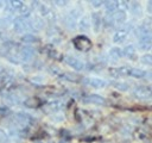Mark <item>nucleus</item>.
<instances>
[{"instance_id":"aec40b11","label":"nucleus","mask_w":152,"mask_h":143,"mask_svg":"<svg viewBox=\"0 0 152 143\" xmlns=\"http://www.w3.org/2000/svg\"><path fill=\"white\" fill-rule=\"evenodd\" d=\"M109 56L112 57V58H114V60H119L121 56H122V54H121V49L120 48H118V46H113L110 50H109Z\"/></svg>"},{"instance_id":"a878e982","label":"nucleus","mask_w":152,"mask_h":143,"mask_svg":"<svg viewBox=\"0 0 152 143\" xmlns=\"http://www.w3.org/2000/svg\"><path fill=\"white\" fill-rule=\"evenodd\" d=\"M64 24H65L70 30H74V29H75V26H76V21H75L74 19H71L69 15H66V17H65V19H64Z\"/></svg>"},{"instance_id":"c756f323","label":"nucleus","mask_w":152,"mask_h":143,"mask_svg":"<svg viewBox=\"0 0 152 143\" xmlns=\"http://www.w3.org/2000/svg\"><path fill=\"white\" fill-rule=\"evenodd\" d=\"M64 77L66 80H70V81H76L77 80V76L75 74H72V73H65L64 74Z\"/></svg>"},{"instance_id":"6e6552de","label":"nucleus","mask_w":152,"mask_h":143,"mask_svg":"<svg viewBox=\"0 0 152 143\" xmlns=\"http://www.w3.org/2000/svg\"><path fill=\"white\" fill-rule=\"evenodd\" d=\"M93 23V26H94V31L95 32H99L102 27V24H103V19H102V15L99 13V12H94L91 14V21Z\"/></svg>"},{"instance_id":"f8f14e48","label":"nucleus","mask_w":152,"mask_h":143,"mask_svg":"<svg viewBox=\"0 0 152 143\" xmlns=\"http://www.w3.org/2000/svg\"><path fill=\"white\" fill-rule=\"evenodd\" d=\"M147 75H150V74L146 70H141L139 68H131L129 67L128 76H132V77H135V79H142V77H146Z\"/></svg>"},{"instance_id":"0eeeda50","label":"nucleus","mask_w":152,"mask_h":143,"mask_svg":"<svg viewBox=\"0 0 152 143\" xmlns=\"http://www.w3.org/2000/svg\"><path fill=\"white\" fill-rule=\"evenodd\" d=\"M83 82L94 88H103L107 86V81L99 77H87V79H83Z\"/></svg>"},{"instance_id":"f3484780","label":"nucleus","mask_w":152,"mask_h":143,"mask_svg":"<svg viewBox=\"0 0 152 143\" xmlns=\"http://www.w3.org/2000/svg\"><path fill=\"white\" fill-rule=\"evenodd\" d=\"M90 24H91L90 23V19L87 15H83L78 20V29L82 30V31H88L90 29Z\"/></svg>"},{"instance_id":"393cba45","label":"nucleus","mask_w":152,"mask_h":143,"mask_svg":"<svg viewBox=\"0 0 152 143\" xmlns=\"http://www.w3.org/2000/svg\"><path fill=\"white\" fill-rule=\"evenodd\" d=\"M116 7H118V11H122L125 12L126 10H128V4L124 0H118L116 1Z\"/></svg>"},{"instance_id":"4be33fe9","label":"nucleus","mask_w":152,"mask_h":143,"mask_svg":"<svg viewBox=\"0 0 152 143\" xmlns=\"http://www.w3.org/2000/svg\"><path fill=\"white\" fill-rule=\"evenodd\" d=\"M113 87H115L116 89H119V91H121V92H126V91H128V88H129L128 83L122 82V81H115V82H113Z\"/></svg>"},{"instance_id":"a211bd4d","label":"nucleus","mask_w":152,"mask_h":143,"mask_svg":"<svg viewBox=\"0 0 152 143\" xmlns=\"http://www.w3.org/2000/svg\"><path fill=\"white\" fill-rule=\"evenodd\" d=\"M103 6H104V11L107 14H114L118 11L116 1H106L103 2Z\"/></svg>"},{"instance_id":"7c9ffc66","label":"nucleus","mask_w":152,"mask_h":143,"mask_svg":"<svg viewBox=\"0 0 152 143\" xmlns=\"http://www.w3.org/2000/svg\"><path fill=\"white\" fill-rule=\"evenodd\" d=\"M90 5H91L93 7H95V8H97V7L103 6V1H99V0H91V1H90Z\"/></svg>"},{"instance_id":"6ab92c4d","label":"nucleus","mask_w":152,"mask_h":143,"mask_svg":"<svg viewBox=\"0 0 152 143\" xmlns=\"http://www.w3.org/2000/svg\"><path fill=\"white\" fill-rule=\"evenodd\" d=\"M121 54L122 56L125 57H128V58H133L134 54H135V49L132 44H127L126 46H124V49H121Z\"/></svg>"},{"instance_id":"2f4dec72","label":"nucleus","mask_w":152,"mask_h":143,"mask_svg":"<svg viewBox=\"0 0 152 143\" xmlns=\"http://www.w3.org/2000/svg\"><path fill=\"white\" fill-rule=\"evenodd\" d=\"M6 141H7V133L4 130L0 129V143L1 142H6Z\"/></svg>"},{"instance_id":"423d86ee","label":"nucleus","mask_w":152,"mask_h":143,"mask_svg":"<svg viewBox=\"0 0 152 143\" xmlns=\"http://www.w3.org/2000/svg\"><path fill=\"white\" fill-rule=\"evenodd\" d=\"M14 119L20 125H28V124H31L33 122L32 116H30L26 112H18V113H15L14 114Z\"/></svg>"},{"instance_id":"c85d7f7f","label":"nucleus","mask_w":152,"mask_h":143,"mask_svg":"<svg viewBox=\"0 0 152 143\" xmlns=\"http://www.w3.org/2000/svg\"><path fill=\"white\" fill-rule=\"evenodd\" d=\"M6 102H7V104H11V105L17 104V102H18V98H17L15 95H13V94H10V95L6 97Z\"/></svg>"},{"instance_id":"4468645a","label":"nucleus","mask_w":152,"mask_h":143,"mask_svg":"<svg viewBox=\"0 0 152 143\" xmlns=\"http://www.w3.org/2000/svg\"><path fill=\"white\" fill-rule=\"evenodd\" d=\"M135 94L140 98V99H147L150 98V88L148 87H145V86H139L135 88Z\"/></svg>"},{"instance_id":"bb28decb","label":"nucleus","mask_w":152,"mask_h":143,"mask_svg":"<svg viewBox=\"0 0 152 143\" xmlns=\"http://www.w3.org/2000/svg\"><path fill=\"white\" fill-rule=\"evenodd\" d=\"M31 82L34 83V85H42V83L45 82V77L42 76V75H36V76L31 77Z\"/></svg>"},{"instance_id":"20e7f679","label":"nucleus","mask_w":152,"mask_h":143,"mask_svg":"<svg viewBox=\"0 0 152 143\" xmlns=\"http://www.w3.org/2000/svg\"><path fill=\"white\" fill-rule=\"evenodd\" d=\"M64 61H65V63H66L69 67H71V68H74V69H76V70H78V72L84 69V63H83L80 58H77V57H75V56H65Z\"/></svg>"},{"instance_id":"7ed1b4c3","label":"nucleus","mask_w":152,"mask_h":143,"mask_svg":"<svg viewBox=\"0 0 152 143\" xmlns=\"http://www.w3.org/2000/svg\"><path fill=\"white\" fill-rule=\"evenodd\" d=\"M12 27L15 32L20 33L28 29V19H24L21 17H17L12 20Z\"/></svg>"},{"instance_id":"72a5a7b5","label":"nucleus","mask_w":152,"mask_h":143,"mask_svg":"<svg viewBox=\"0 0 152 143\" xmlns=\"http://www.w3.org/2000/svg\"><path fill=\"white\" fill-rule=\"evenodd\" d=\"M52 119H53V120H57V122H61V120H63V119H64V117H63V116H61V117L55 116V117H52Z\"/></svg>"},{"instance_id":"ddd939ff","label":"nucleus","mask_w":152,"mask_h":143,"mask_svg":"<svg viewBox=\"0 0 152 143\" xmlns=\"http://www.w3.org/2000/svg\"><path fill=\"white\" fill-rule=\"evenodd\" d=\"M128 8H129V11H131V13H132L133 15L139 17V15L142 13V6H141V4H140L139 1H133V2H131V4L128 5Z\"/></svg>"},{"instance_id":"473e14b6","label":"nucleus","mask_w":152,"mask_h":143,"mask_svg":"<svg viewBox=\"0 0 152 143\" xmlns=\"http://www.w3.org/2000/svg\"><path fill=\"white\" fill-rule=\"evenodd\" d=\"M53 4L56 5V6H66L68 5V1L66 0H57V1H53Z\"/></svg>"},{"instance_id":"2eb2a0df","label":"nucleus","mask_w":152,"mask_h":143,"mask_svg":"<svg viewBox=\"0 0 152 143\" xmlns=\"http://www.w3.org/2000/svg\"><path fill=\"white\" fill-rule=\"evenodd\" d=\"M63 106L64 105H63V102L61 100H52V101L48 102L46 108L49 111H52V112H58V111H61L63 108Z\"/></svg>"},{"instance_id":"dca6fc26","label":"nucleus","mask_w":152,"mask_h":143,"mask_svg":"<svg viewBox=\"0 0 152 143\" xmlns=\"http://www.w3.org/2000/svg\"><path fill=\"white\" fill-rule=\"evenodd\" d=\"M113 19V23H115V24H124L125 21H126V12H122V11H116L114 14H113V17H112Z\"/></svg>"},{"instance_id":"39448f33","label":"nucleus","mask_w":152,"mask_h":143,"mask_svg":"<svg viewBox=\"0 0 152 143\" xmlns=\"http://www.w3.org/2000/svg\"><path fill=\"white\" fill-rule=\"evenodd\" d=\"M34 55H36V50H34L32 46L26 45V46H23V48L20 49V58H21L23 61H25V62L32 61L33 57H34Z\"/></svg>"},{"instance_id":"f704fd0d","label":"nucleus","mask_w":152,"mask_h":143,"mask_svg":"<svg viewBox=\"0 0 152 143\" xmlns=\"http://www.w3.org/2000/svg\"><path fill=\"white\" fill-rule=\"evenodd\" d=\"M5 4H6V2H4L2 0H0V10H2V8H5Z\"/></svg>"},{"instance_id":"9b49d317","label":"nucleus","mask_w":152,"mask_h":143,"mask_svg":"<svg viewBox=\"0 0 152 143\" xmlns=\"http://www.w3.org/2000/svg\"><path fill=\"white\" fill-rule=\"evenodd\" d=\"M44 27V21L40 18H33V19H28V29L31 30H36L39 31Z\"/></svg>"},{"instance_id":"f257e3e1","label":"nucleus","mask_w":152,"mask_h":143,"mask_svg":"<svg viewBox=\"0 0 152 143\" xmlns=\"http://www.w3.org/2000/svg\"><path fill=\"white\" fill-rule=\"evenodd\" d=\"M75 48L80 51H88L91 48V42L86 36H78L72 41Z\"/></svg>"},{"instance_id":"9d476101","label":"nucleus","mask_w":152,"mask_h":143,"mask_svg":"<svg viewBox=\"0 0 152 143\" xmlns=\"http://www.w3.org/2000/svg\"><path fill=\"white\" fill-rule=\"evenodd\" d=\"M127 35H128V32H127V30H126V29L116 30V31L114 32V35H113V42H114V43H116V44L122 43V42L127 38Z\"/></svg>"},{"instance_id":"5701e85b","label":"nucleus","mask_w":152,"mask_h":143,"mask_svg":"<svg viewBox=\"0 0 152 143\" xmlns=\"http://www.w3.org/2000/svg\"><path fill=\"white\" fill-rule=\"evenodd\" d=\"M68 15H69L71 19L76 20V19L81 18V15H82V12H81V10H80V8H76V7H74V8H71V10L69 11Z\"/></svg>"},{"instance_id":"1a4fd4ad","label":"nucleus","mask_w":152,"mask_h":143,"mask_svg":"<svg viewBox=\"0 0 152 143\" xmlns=\"http://www.w3.org/2000/svg\"><path fill=\"white\" fill-rule=\"evenodd\" d=\"M83 101L87 104H93V105H103L104 104V99L99 94H90L87 98H84Z\"/></svg>"},{"instance_id":"f03ea898","label":"nucleus","mask_w":152,"mask_h":143,"mask_svg":"<svg viewBox=\"0 0 152 143\" xmlns=\"http://www.w3.org/2000/svg\"><path fill=\"white\" fill-rule=\"evenodd\" d=\"M138 37H139V41H138L139 50H141V51H148L151 49V46H152V36H151V32L150 33L140 35Z\"/></svg>"},{"instance_id":"cd10ccee","label":"nucleus","mask_w":152,"mask_h":143,"mask_svg":"<svg viewBox=\"0 0 152 143\" xmlns=\"http://www.w3.org/2000/svg\"><path fill=\"white\" fill-rule=\"evenodd\" d=\"M140 62H141L142 64L151 66V63H152V56H151L150 54H146V55H144V56L140 58Z\"/></svg>"},{"instance_id":"412c9836","label":"nucleus","mask_w":152,"mask_h":143,"mask_svg":"<svg viewBox=\"0 0 152 143\" xmlns=\"http://www.w3.org/2000/svg\"><path fill=\"white\" fill-rule=\"evenodd\" d=\"M7 4H8V6H10L13 11H17V12H18V11H19L24 5H25V4H24L23 1H20V0H12V1L7 2Z\"/></svg>"},{"instance_id":"b1692460","label":"nucleus","mask_w":152,"mask_h":143,"mask_svg":"<svg viewBox=\"0 0 152 143\" xmlns=\"http://www.w3.org/2000/svg\"><path fill=\"white\" fill-rule=\"evenodd\" d=\"M21 41L25 42V43H28V44H30V43H36V42L38 41V38H37L34 35H32V33H26V35L23 36Z\"/></svg>"}]
</instances>
